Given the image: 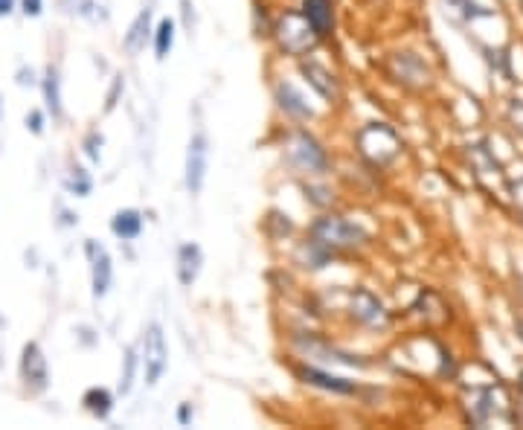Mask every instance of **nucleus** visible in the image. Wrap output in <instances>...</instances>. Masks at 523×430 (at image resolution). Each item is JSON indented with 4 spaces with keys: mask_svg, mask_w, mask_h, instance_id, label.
I'll return each mask as SVG.
<instances>
[{
    "mask_svg": "<svg viewBox=\"0 0 523 430\" xmlns=\"http://www.w3.org/2000/svg\"><path fill=\"white\" fill-rule=\"evenodd\" d=\"M308 242L335 259L338 253H352V250L364 247L370 239L358 224L346 221L343 215H320L308 227Z\"/></svg>",
    "mask_w": 523,
    "mask_h": 430,
    "instance_id": "1",
    "label": "nucleus"
},
{
    "mask_svg": "<svg viewBox=\"0 0 523 430\" xmlns=\"http://www.w3.org/2000/svg\"><path fill=\"white\" fill-rule=\"evenodd\" d=\"M207 169H210V137H207V131H195V134L189 137L184 160L186 192H189L192 198H198L204 184H207Z\"/></svg>",
    "mask_w": 523,
    "mask_h": 430,
    "instance_id": "2",
    "label": "nucleus"
},
{
    "mask_svg": "<svg viewBox=\"0 0 523 430\" xmlns=\"http://www.w3.org/2000/svg\"><path fill=\"white\" fill-rule=\"evenodd\" d=\"M288 154H291L294 169H300L306 175H323L329 169V152L323 149V143L314 134H308L303 128L291 137V152Z\"/></svg>",
    "mask_w": 523,
    "mask_h": 430,
    "instance_id": "3",
    "label": "nucleus"
},
{
    "mask_svg": "<svg viewBox=\"0 0 523 430\" xmlns=\"http://www.w3.org/2000/svg\"><path fill=\"white\" fill-rule=\"evenodd\" d=\"M277 38L279 47L285 53H291V56H303V53L311 50V44L317 41L314 30L308 27V21L303 18V12H285L277 24Z\"/></svg>",
    "mask_w": 523,
    "mask_h": 430,
    "instance_id": "4",
    "label": "nucleus"
},
{
    "mask_svg": "<svg viewBox=\"0 0 523 430\" xmlns=\"http://www.w3.org/2000/svg\"><path fill=\"white\" fill-rule=\"evenodd\" d=\"M143 364H146V384L149 387H154L166 375V369H169V346H166L160 323H149V329H146V338H143Z\"/></svg>",
    "mask_w": 523,
    "mask_h": 430,
    "instance_id": "5",
    "label": "nucleus"
},
{
    "mask_svg": "<svg viewBox=\"0 0 523 430\" xmlns=\"http://www.w3.org/2000/svg\"><path fill=\"white\" fill-rule=\"evenodd\" d=\"M21 381L27 384L30 393H44L50 384V369H47V358L41 352V346L30 340L21 352Z\"/></svg>",
    "mask_w": 523,
    "mask_h": 430,
    "instance_id": "6",
    "label": "nucleus"
},
{
    "mask_svg": "<svg viewBox=\"0 0 523 430\" xmlns=\"http://www.w3.org/2000/svg\"><path fill=\"white\" fill-rule=\"evenodd\" d=\"M349 311H352V320L361 323V326H367V329H384L387 326V311L381 306V300L372 291H367V288L352 291Z\"/></svg>",
    "mask_w": 523,
    "mask_h": 430,
    "instance_id": "7",
    "label": "nucleus"
},
{
    "mask_svg": "<svg viewBox=\"0 0 523 430\" xmlns=\"http://www.w3.org/2000/svg\"><path fill=\"white\" fill-rule=\"evenodd\" d=\"M297 378L308 384V387H317V390H326V393H335V396H355L358 393V384L343 378V375H332L326 369L317 367H300L297 369Z\"/></svg>",
    "mask_w": 523,
    "mask_h": 430,
    "instance_id": "8",
    "label": "nucleus"
},
{
    "mask_svg": "<svg viewBox=\"0 0 523 430\" xmlns=\"http://www.w3.org/2000/svg\"><path fill=\"white\" fill-rule=\"evenodd\" d=\"M88 250V259H91V285H93V297L102 300L111 288V279H114V265H111V253L99 242H88L85 245Z\"/></svg>",
    "mask_w": 523,
    "mask_h": 430,
    "instance_id": "9",
    "label": "nucleus"
},
{
    "mask_svg": "<svg viewBox=\"0 0 523 430\" xmlns=\"http://www.w3.org/2000/svg\"><path fill=\"white\" fill-rule=\"evenodd\" d=\"M303 18L317 38H329L335 30V0H303Z\"/></svg>",
    "mask_w": 523,
    "mask_h": 430,
    "instance_id": "10",
    "label": "nucleus"
},
{
    "mask_svg": "<svg viewBox=\"0 0 523 430\" xmlns=\"http://www.w3.org/2000/svg\"><path fill=\"white\" fill-rule=\"evenodd\" d=\"M274 99H277V108L288 120H311L314 117V111L308 108L306 96L297 91L291 82H277Z\"/></svg>",
    "mask_w": 523,
    "mask_h": 430,
    "instance_id": "11",
    "label": "nucleus"
},
{
    "mask_svg": "<svg viewBox=\"0 0 523 430\" xmlns=\"http://www.w3.org/2000/svg\"><path fill=\"white\" fill-rule=\"evenodd\" d=\"M178 282L184 288H192L198 277H201V268H204V250L195 245V242H184L178 247Z\"/></svg>",
    "mask_w": 523,
    "mask_h": 430,
    "instance_id": "12",
    "label": "nucleus"
},
{
    "mask_svg": "<svg viewBox=\"0 0 523 430\" xmlns=\"http://www.w3.org/2000/svg\"><path fill=\"white\" fill-rule=\"evenodd\" d=\"M300 73L306 76V82L314 88V91L320 93L326 102H338V82H335V76L323 67L320 62H314V59H308V62H300Z\"/></svg>",
    "mask_w": 523,
    "mask_h": 430,
    "instance_id": "13",
    "label": "nucleus"
},
{
    "mask_svg": "<svg viewBox=\"0 0 523 430\" xmlns=\"http://www.w3.org/2000/svg\"><path fill=\"white\" fill-rule=\"evenodd\" d=\"M152 9L146 6L137 18H134V24H131V30L123 38V47L128 56H137V53H143L146 50V41L152 38Z\"/></svg>",
    "mask_w": 523,
    "mask_h": 430,
    "instance_id": "14",
    "label": "nucleus"
},
{
    "mask_svg": "<svg viewBox=\"0 0 523 430\" xmlns=\"http://www.w3.org/2000/svg\"><path fill=\"white\" fill-rule=\"evenodd\" d=\"M306 355L308 358H317V361H323V364H346V367H367L364 361H358L355 355H349V352H343L338 346H329V343H323V340H306Z\"/></svg>",
    "mask_w": 523,
    "mask_h": 430,
    "instance_id": "15",
    "label": "nucleus"
},
{
    "mask_svg": "<svg viewBox=\"0 0 523 430\" xmlns=\"http://www.w3.org/2000/svg\"><path fill=\"white\" fill-rule=\"evenodd\" d=\"M111 233L120 239V242H134L143 236V213L140 210H120L111 218Z\"/></svg>",
    "mask_w": 523,
    "mask_h": 430,
    "instance_id": "16",
    "label": "nucleus"
},
{
    "mask_svg": "<svg viewBox=\"0 0 523 430\" xmlns=\"http://www.w3.org/2000/svg\"><path fill=\"white\" fill-rule=\"evenodd\" d=\"M175 35H178L175 18H160V21H157V27H154L152 32L154 59H157V62H166V59H169V53L175 50Z\"/></svg>",
    "mask_w": 523,
    "mask_h": 430,
    "instance_id": "17",
    "label": "nucleus"
},
{
    "mask_svg": "<svg viewBox=\"0 0 523 430\" xmlns=\"http://www.w3.org/2000/svg\"><path fill=\"white\" fill-rule=\"evenodd\" d=\"M82 404H85V410L91 413L93 419H108L111 413H114V393L111 390H105V387H91L85 396H82Z\"/></svg>",
    "mask_w": 523,
    "mask_h": 430,
    "instance_id": "18",
    "label": "nucleus"
},
{
    "mask_svg": "<svg viewBox=\"0 0 523 430\" xmlns=\"http://www.w3.org/2000/svg\"><path fill=\"white\" fill-rule=\"evenodd\" d=\"M44 99H47V108L53 111V117L59 120V117H62V82H59V70H56V67H47V76H44Z\"/></svg>",
    "mask_w": 523,
    "mask_h": 430,
    "instance_id": "19",
    "label": "nucleus"
},
{
    "mask_svg": "<svg viewBox=\"0 0 523 430\" xmlns=\"http://www.w3.org/2000/svg\"><path fill=\"white\" fill-rule=\"evenodd\" d=\"M451 6H460L457 12H460L465 21H477V18H492L494 12L492 9H483L480 3H474V0H448Z\"/></svg>",
    "mask_w": 523,
    "mask_h": 430,
    "instance_id": "20",
    "label": "nucleus"
},
{
    "mask_svg": "<svg viewBox=\"0 0 523 430\" xmlns=\"http://www.w3.org/2000/svg\"><path fill=\"white\" fill-rule=\"evenodd\" d=\"M134 375H137V352H134V349H125V367H123V378H120V393H131V387H134Z\"/></svg>",
    "mask_w": 523,
    "mask_h": 430,
    "instance_id": "21",
    "label": "nucleus"
},
{
    "mask_svg": "<svg viewBox=\"0 0 523 430\" xmlns=\"http://www.w3.org/2000/svg\"><path fill=\"white\" fill-rule=\"evenodd\" d=\"M67 186H70V189H73L76 195H82V198H85V195L91 192V186H93L91 175H88L85 169H73V172H70V181H67Z\"/></svg>",
    "mask_w": 523,
    "mask_h": 430,
    "instance_id": "22",
    "label": "nucleus"
},
{
    "mask_svg": "<svg viewBox=\"0 0 523 430\" xmlns=\"http://www.w3.org/2000/svg\"><path fill=\"white\" fill-rule=\"evenodd\" d=\"M85 152H88V157H91L93 163H99V157H102V134H96V131L88 134V140H85Z\"/></svg>",
    "mask_w": 523,
    "mask_h": 430,
    "instance_id": "23",
    "label": "nucleus"
},
{
    "mask_svg": "<svg viewBox=\"0 0 523 430\" xmlns=\"http://www.w3.org/2000/svg\"><path fill=\"white\" fill-rule=\"evenodd\" d=\"M21 12L27 18H38L44 12V0H21Z\"/></svg>",
    "mask_w": 523,
    "mask_h": 430,
    "instance_id": "24",
    "label": "nucleus"
},
{
    "mask_svg": "<svg viewBox=\"0 0 523 430\" xmlns=\"http://www.w3.org/2000/svg\"><path fill=\"white\" fill-rule=\"evenodd\" d=\"M27 128H30L32 134H41L44 131V114L41 111H30L27 114Z\"/></svg>",
    "mask_w": 523,
    "mask_h": 430,
    "instance_id": "25",
    "label": "nucleus"
},
{
    "mask_svg": "<svg viewBox=\"0 0 523 430\" xmlns=\"http://www.w3.org/2000/svg\"><path fill=\"white\" fill-rule=\"evenodd\" d=\"M192 419H195V410H192V404L189 401H184L181 407H178V425H192Z\"/></svg>",
    "mask_w": 523,
    "mask_h": 430,
    "instance_id": "26",
    "label": "nucleus"
},
{
    "mask_svg": "<svg viewBox=\"0 0 523 430\" xmlns=\"http://www.w3.org/2000/svg\"><path fill=\"white\" fill-rule=\"evenodd\" d=\"M512 123H518L515 128H521L523 131V102H515V105H512Z\"/></svg>",
    "mask_w": 523,
    "mask_h": 430,
    "instance_id": "27",
    "label": "nucleus"
},
{
    "mask_svg": "<svg viewBox=\"0 0 523 430\" xmlns=\"http://www.w3.org/2000/svg\"><path fill=\"white\" fill-rule=\"evenodd\" d=\"M15 3L18 0H0V18H9L15 12Z\"/></svg>",
    "mask_w": 523,
    "mask_h": 430,
    "instance_id": "28",
    "label": "nucleus"
},
{
    "mask_svg": "<svg viewBox=\"0 0 523 430\" xmlns=\"http://www.w3.org/2000/svg\"><path fill=\"white\" fill-rule=\"evenodd\" d=\"M0 111H3V102H0Z\"/></svg>",
    "mask_w": 523,
    "mask_h": 430,
    "instance_id": "29",
    "label": "nucleus"
},
{
    "mask_svg": "<svg viewBox=\"0 0 523 430\" xmlns=\"http://www.w3.org/2000/svg\"><path fill=\"white\" fill-rule=\"evenodd\" d=\"M521 387H523V375H521Z\"/></svg>",
    "mask_w": 523,
    "mask_h": 430,
    "instance_id": "30",
    "label": "nucleus"
}]
</instances>
